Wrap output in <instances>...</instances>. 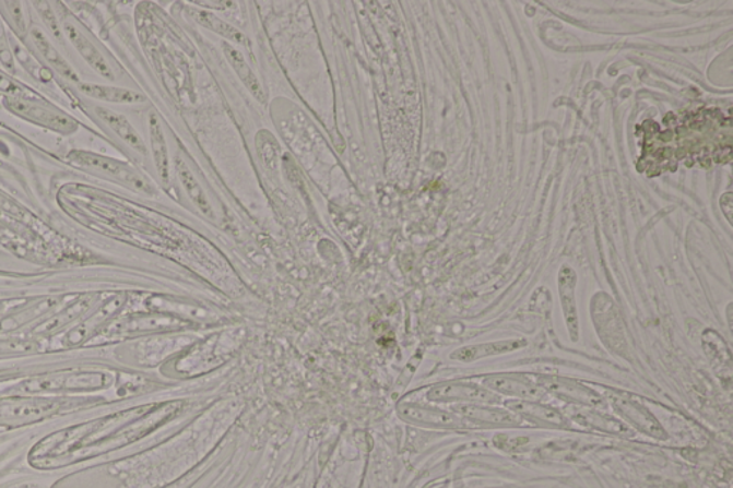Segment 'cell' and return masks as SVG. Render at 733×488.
Listing matches in <instances>:
<instances>
[{
    "mask_svg": "<svg viewBox=\"0 0 733 488\" xmlns=\"http://www.w3.org/2000/svg\"><path fill=\"white\" fill-rule=\"evenodd\" d=\"M486 384L492 390L499 391V393L518 395L520 398H539L542 395V390L539 386L519 380L505 379V377L488 379Z\"/></svg>",
    "mask_w": 733,
    "mask_h": 488,
    "instance_id": "cell-15",
    "label": "cell"
},
{
    "mask_svg": "<svg viewBox=\"0 0 733 488\" xmlns=\"http://www.w3.org/2000/svg\"><path fill=\"white\" fill-rule=\"evenodd\" d=\"M175 167H177L178 177L181 178L182 186L186 187L189 198L196 202L198 209L206 215L212 214L211 205L209 200H206L204 191L200 183H198L196 177H193L191 170L187 167V164L184 163L181 158L175 159Z\"/></svg>",
    "mask_w": 733,
    "mask_h": 488,
    "instance_id": "cell-14",
    "label": "cell"
},
{
    "mask_svg": "<svg viewBox=\"0 0 733 488\" xmlns=\"http://www.w3.org/2000/svg\"><path fill=\"white\" fill-rule=\"evenodd\" d=\"M0 103H2V96H0Z\"/></svg>",
    "mask_w": 733,
    "mask_h": 488,
    "instance_id": "cell-22",
    "label": "cell"
},
{
    "mask_svg": "<svg viewBox=\"0 0 733 488\" xmlns=\"http://www.w3.org/2000/svg\"><path fill=\"white\" fill-rule=\"evenodd\" d=\"M463 416L477 418V420L490 422H515V418L504 412V409L482 407V405H463L456 408Z\"/></svg>",
    "mask_w": 733,
    "mask_h": 488,
    "instance_id": "cell-17",
    "label": "cell"
},
{
    "mask_svg": "<svg viewBox=\"0 0 733 488\" xmlns=\"http://www.w3.org/2000/svg\"><path fill=\"white\" fill-rule=\"evenodd\" d=\"M524 344V341H507V343L474 345V347H468L460 349V352H456L451 357L461 361H474L478 360V358L495 356V354L513 352L516 348L523 347Z\"/></svg>",
    "mask_w": 733,
    "mask_h": 488,
    "instance_id": "cell-13",
    "label": "cell"
},
{
    "mask_svg": "<svg viewBox=\"0 0 733 488\" xmlns=\"http://www.w3.org/2000/svg\"><path fill=\"white\" fill-rule=\"evenodd\" d=\"M59 8H55L58 13L59 22H61L64 40L75 50L81 61L95 73L96 76L103 78L104 81H117V69L113 62V58L108 50L104 48L101 40L96 38L90 27L84 25L73 13L68 11V8L62 7V3H57Z\"/></svg>",
    "mask_w": 733,
    "mask_h": 488,
    "instance_id": "cell-1",
    "label": "cell"
},
{
    "mask_svg": "<svg viewBox=\"0 0 733 488\" xmlns=\"http://www.w3.org/2000/svg\"><path fill=\"white\" fill-rule=\"evenodd\" d=\"M0 67L9 75L16 76V59L13 55L11 38H9L7 26L0 20Z\"/></svg>",
    "mask_w": 733,
    "mask_h": 488,
    "instance_id": "cell-19",
    "label": "cell"
},
{
    "mask_svg": "<svg viewBox=\"0 0 733 488\" xmlns=\"http://www.w3.org/2000/svg\"><path fill=\"white\" fill-rule=\"evenodd\" d=\"M84 108L90 112L95 123H99L106 132L113 133L119 141L138 152V154H147L144 140H142L140 133H138L137 129L132 127V123L123 115L115 112V110L106 108L104 105L90 103L86 99Z\"/></svg>",
    "mask_w": 733,
    "mask_h": 488,
    "instance_id": "cell-5",
    "label": "cell"
},
{
    "mask_svg": "<svg viewBox=\"0 0 733 488\" xmlns=\"http://www.w3.org/2000/svg\"><path fill=\"white\" fill-rule=\"evenodd\" d=\"M86 100L101 104L133 105L145 103V96L128 87L98 84V82L81 81L75 86Z\"/></svg>",
    "mask_w": 733,
    "mask_h": 488,
    "instance_id": "cell-6",
    "label": "cell"
},
{
    "mask_svg": "<svg viewBox=\"0 0 733 488\" xmlns=\"http://www.w3.org/2000/svg\"><path fill=\"white\" fill-rule=\"evenodd\" d=\"M510 407L513 408L515 412L528 414V416L543 418V420L556 422V425H561V418L559 414L553 412L551 408L545 407V405L532 403H511Z\"/></svg>",
    "mask_w": 733,
    "mask_h": 488,
    "instance_id": "cell-20",
    "label": "cell"
},
{
    "mask_svg": "<svg viewBox=\"0 0 733 488\" xmlns=\"http://www.w3.org/2000/svg\"><path fill=\"white\" fill-rule=\"evenodd\" d=\"M223 49L225 57H227L230 67L234 68V71L237 72L239 80L243 81V84L250 90L251 94L256 96L260 103H265V92L262 90L260 81L256 76V73L252 72V69L248 67L246 59L243 55L238 52L234 46H230L228 43L223 44Z\"/></svg>",
    "mask_w": 733,
    "mask_h": 488,
    "instance_id": "cell-10",
    "label": "cell"
},
{
    "mask_svg": "<svg viewBox=\"0 0 733 488\" xmlns=\"http://www.w3.org/2000/svg\"><path fill=\"white\" fill-rule=\"evenodd\" d=\"M187 13L192 17L193 21L200 23L201 26L209 27L210 31L215 32L224 38L233 40L239 45H246L248 39L243 32H239L237 27L230 26L229 23L220 20L214 13L201 11V9L189 8Z\"/></svg>",
    "mask_w": 733,
    "mask_h": 488,
    "instance_id": "cell-12",
    "label": "cell"
},
{
    "mask_svg": "<svg viewBox=\"0 0 733 488\" xmlns=\"http://www.w3.org/2000/svg\"><path fill=\"white\" fill-rule=\"evenodd\" d=\"M3 108L21 121L46 129L58 135L72 136L81 131V123L67 110L45 99L43 95L2 98Z\"/></svg>",
    "mask_w": 733,
    "mask_h": 488,
    "instance_id": "cell-2",
    "label": "cell"
},
{
    "mask_svg": "<svg viewBox=\"0 0 733 488\" xmlns=\"http://www.w3.org/2000/svg\"><path fill=\"white\" fill-rule=\"evenodd\" d=\"M23 46H26L54 76H59V80L67 82L68 85L75 87L82 81L80 73L64 58V55L55 45L52 38L46 34L43 26L32 23L26 43Z\"/></svg>",
    "mask_w": 733,
    "mask_h": 488,
    "instance_id": "cell-4",
    "label": "cell"
},
{
    "mask_svg": "<svg viewBox=\"0 0 733 488\" xmlns=\"http://www.w3.org/2000/svg\"><path fill=\"white\" fill-rule=\"evenodd\" d=\"M32 4H34L35 11L38 13L40 21H43L44 31L46 34L52 38L54 43H58L62 46L67 45L61 22H59L58 13L55 11V8H52V3L35 2Z\"/></svg>",
    "mask_w": 733,
    "mask_h": 488,
    "instance_id": "cell-16",
    "label": "cell"
},
{
    "mask_svg": "<svg viewBox=\"0 0 733 488\" xmlns=\"http://www.w3.org/2000/svg\"><path fill=\"white\" fill-rule=\"evenodd\" d=\"M436 400H469V402L493 403L499 402L496 394L482 390L481 386L468 384H449L439 386L430 394Z\"/></svg>",
    "mask_w": 733,
    "mask_h": 488,
    "instance_id": "cell-9",
    "label": "cell"
},
{
    "mask_svg": "<svg viewBox=\"0 0 733 488\" xmlns=\"http://www.w3.org/2000/svg\"><path fill=\"white\" fill-rule=\"evenodd\" d=\"M35 94H38V92L23 85L15 76L9 75L3 69H0V96L2 98H20V96Z\"/></svg>",
    "mask_w": 733,
    "mask_h": 488,
    "instance_id": "cell-18",
    "label": "cell"
},
{
    "mask_svg": "<svg viewBox=\"0 0 733 488\" xmlns=\"http://www.w3.org/2000/svg\"><path fill=\"white\" fill-rule=\"evenodd\" d=\"M705 352H707L709 360H711L714 371L722 370L721 379L731 382L732 379V356L730 349L723 340L718 337V334L712 331H707L704 335Z\"/></svg>",
    "mask_w": 733,
    "mask_h": 488,
    "instance_id": "cell-11",
    "label": "cell"
},
{
    "mask_svg": "<svg viewBox=\"0 0 733 488\" xmlns=\"http://www.w3.org/2000/svg\"><path fill=\"white\" fill-rule=\"evenodd\" d=\"M25 2L12 0V2H0V20L12 31L13 38L25 45L27 34H29V15Z\"/></svg>",
    "mask_w": 733,
    "mask_h": 488,
    "instance_id": "cell-7",
    "label": "cell"
},
{
    "mask_svg": "<svg viewBox=\"0 0 733 488\" xmlns=\"http://www.w3.org/2000/svg\"><path fill=\"white\" fill-rule=\"evenodd\" d=\"M67 159L73 167L85 170L92 177L119 183V186L129 188L131 191L155 195V187L147 181V178L140 170L126 163V160L85 150L69 152Z\"/></svg>",
    "mask_w": 733,
    "mask_h": 488,
    "instance_id": "cell-3",
    "label": "cell"
},
{
    "mask_svg": "<svg viewBox=\"0 0 733 488\" xmlns=\"http://www.w3.org/2000/svg\"><path fill=\"white\" fill-rule=\"evenodd\" d=\"M150 140L152 158H154L155 168L158 170L161 181L163 183L169 182V156L167 141L163 127H161L158 115L152 112L150 115Z\"/></svg>",
    "mask_w": 733,
    "mask_h": 488,
    "instance_id": "cell-8",
    "label": "cell"
},
{
    "mask_svg": "<svg viewBox=\"0 0 733 488\" xmlns=\"http://www.w3.org/2000/svg\"><path fill=\"white\" fill-rule=\"evenodd\" d=\"M407 414L409 416L418 418V420L435 422V425H445V426L458 425V420L451 417L450 414L446 413L430 412V409L410 408L407 409Z\"/></svg>",
    "mask_w": 733,
    "mask_h": 488,
    "instance_id": "cell-21",
    "label": "cell"
}]
</instances>
